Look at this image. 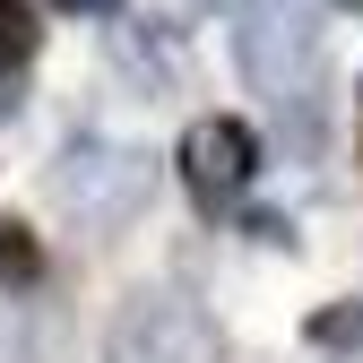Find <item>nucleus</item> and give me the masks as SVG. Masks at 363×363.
I'll return each instance as SVG.
<instances>
[{"label": "nucleus", "instance_id": "0eeeda50", "mask_svg": "<svg viewBox=\"0 0 363 363\" xmlns=\"http://www.w3.org/2000/svg\"><path fill=\"white\" fill-rule=\"evenodd\" d=\"M363 337V303H346V311H320L311 320V346H354Z\"/></svg>", "mask_w": 363, "mask_h": 363}, {"label": "nucleus", "instance_id": "f03ea898", "mask_svg": "<svg viewBox=\"0 0 363 363\" xmlns=\"http://www.w3.org/2000/svg\"><path fill=\"white\" fill-rule=\"evenodd\" d=\"M104 363H225V329L208 320L191 294L147 286V294H130V303L113 311Z\"/></svg>", "mask_w": 363, "mask_h": 363}, {"label": "nucleus", "instance_id": "20e7f679", "mask_svg": "<svg viewBox=\"0 0 363 363\" xmlns=\"http://www.w3.org/2000/svg\"><path fill=\"white\" fill-rule=\"evenodd\" d=\"M182 191L199 199V216H234V199L259 182V130L234 113H199L182 130Z\"/></svg>", "mask_w": 363, "mask_h": 363}, {"label": "nucleus", "instance_id": "7ed1b4c3", "mask_svg": "<svg viewBox=\"0 0 363 363\" xmlns=\"http://www.w3.org/2000/svg\"><path fill=\"white\" fill-rule=\"evenodd\" d=\"M234 61H242V78L259 96L303 104L311 96V61H320V18L294 9V0H277L259 18H234Z\"/></svg>", "mask_w": 363, "mask_h": 363}, {"label": "nucleus", "instance_id": "1a4fd4ad", "mask_svg": "<svg viewBox=\"0 0 363 363\" xmlns=\"http://www.w3.org/2000/svg\"><path fill=\"white\" fill-rule=\"evenodd\" d=\"M199 9H242V0H199Z\"/></svg>", "mask_w": 363, "mask_h": 363}, {"label": "nucleus", "instance_id": "39448f33", "mask_svg": "<svg viewBox=\"0 0 363 363\" xmlns=\"http://www.w3.org/2000/svg\"><path fill=\"white\" fill-rule=\"evenodd\" d=\"M26 69H35V0H0V121L18 113Z\"/></svg>", "mask_w": 363, "mask_h": 363}, {"label": "nucleus", "instance_id": "6e6552de", "mask_svg": "<svg viewBox=\"0 0 363 363\" xmlns=\"http://www.w3.org/2000/svg\"><path fill=\"white\" fill-rule=\"evenodd\" d=\"M61 18H121V0H52Z\"/></svg>", "mask_w": 363, "mask_h": 363}, {"label": "nucleus", "instance_id": "f257e3e1", "mask_svg": "<svg viewBox=\"0 0 363 363\" xmlns=\"http://www.w3.org/2000/svg\"><path fill=\"white\" fill-rule=\"evenodd\" d=\"M156 199V156L147 147H121V139H69L52 156V208L86 234H113Z\"/></svg>", "mask_w": 363, "mask_h": 363}, {"label": "nucleus", "instance_id": "423d86ee", "mask_svg": "<svg viewBox=\"0 0 363 363\" xmlns=\"http://www.w3.org/2000/svg\"><path fill=\"white\" fill-rule=\"evenodd\" d=\"M35 268H43L35 234L26 225H0V286H35Z\"/></svg>", "mask_w": 363, "mask_h": 363}]
</instances>
